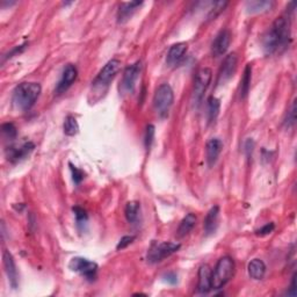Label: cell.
Instances as JSON below:
<instances>
[{
  "instance_id": "6da1fadb",
  "label": "cell",
  "mask_w": 297,
  "mask_h": 297,
  "mask_svg": "<svg viewBox=\"0 0 297 297\" xmlns=\"http://www.w3.org/2000/svg\"><path fill=\"white\" fill-rule=\"evenodd\" d=\"M291 30L290 20L288 16H280L275 19L273 24L262 36V49L266 55H273L282 49H286L290 43Z\"/></svg>"
},
{
  "instance_id": "7a4b0ae2",
  "label": "cell",
  "mask_w": 297,
  "mask_h": 297,
  "mask_svg": "<svg viewBox=\"0 0 297 297\" xmlns=\"http://www.w3.org/2000/svg\"><path fill=\"white\" fill-rule=\"evenodd\" d=\"M41 91H42L41 85L39 83H34V81H26V83L19 84L13 91L12 103L18 111H29L38 101Z\"/></svg>"
},
{
  "instance_id": "3957f363",
  "label": "cell",
  "mask_w": 297,
  "mask_h": 297,
  "mask_svg": "<svg viewBox=\"0 0 297 297\" xmlns=\"http://www.w3.org/2000/svg\"><path fill=\"white\" fill-rule=\"evenodd\" d=\"M235 273V261L231 257H223L217 261L211 272V288L221 289L230 281Z\"/></svg>"
},
{
  "instance_id": "277c9868",
  "label": "cell",
  "mask_w": 297,
  "mask_h": 297,
  "mask_svg": "<svg viewBox=\"0 0 297 297\" xmlns=\"http://www.w3.org/2000/svg\"><path fill=\"white\" fill-rule=\"evenodd\" d=\"M174 103V93L169 84H161L153 96V107L160 117H166Z\"/></svg>"
},
{
  "instance_id": "5b68a950",
  "label": "cell",
  "mask_w": 297,
  "mask_h": 297,
  "mask_svg": "<svg viewBox=\"0 0 297 297\" xmlns=\"http://www.w3.org/2000/svg\"><path fill=\"white\" fill-rule=\"evenodd\" d=\"M121 69V62L119 59L113 58L109 60V62L105 65V67L101 69V71L97 73L95 79L93 80L92 87L96 89V91H101V89H106L109 84L112 83L113 79L115 78L117 72L120 71Z\"/></svg>"
},
{
  "instance_id": "8992f818",
  "label": "cell",
  "mask_w": 297,
  "mask_h": 297,
  "mask_svg": "<svg viewBox=\"0 0 297 297\" xmlns=\"http://www.w3.org/2000/svg\"><path fill=\"white\" fill-rule=\"evenodd\" d=\"M181 245L179 243L172 242H161L153 243L148 251V261L150 263H158L162 260L171 257L180 250Z\"/></svg>"
},
{
  "instance_id": "52a82bcc",
  "label": "cell",
  "mask_w": 297,
  "mask_h": 297,
  "mask_svg": "<svg viewBox=\"0 0 297 297\" xmlns=\"http://www.w3.org/2000/svg\"><path fill=\"white\" fill-rule=\"evenodd\" d=\"M211 78H213V71L209 68H203L197 71L193 87V104L195 107H199L201 105L205 93L210 85Z\"/></svg>"
},
{
  "instance_id": "ba28073f",
  "label": "cell",
  "mask_w": 297,
  "mask_h": 297,
  "mask_svg": "<svg viewBox=\"0 0 297 297\" xmlns=\"http://www.w3.org/2000/svg\"><path fill=\"white\" fill-rule=\"evenodd\" d=\"M69 268L75 273H78L88 281H94L97 274V263L91 261L86 258L76 257L72 258L71 261L69 262Z\"/></svg>"
},
{
  "instance_id": "9c48e42d",
  "label": "cell",
  "mask_w": 297,
  "mask_h": 297,
  "mask_svg": "<svg viewBox=\"0 0 297 297\" xmlns=\"http://www.w3.org/2000/svg\"><path fill=\"white\" fill-rule=\"evenodd\" d=\"M142 71V63L141 60L129 65L128 68H125L123 72V77H122L121 81V89L124 93H133L135 91L136 83L138 80V77L141 75Z\"/></svg>"
},
{
  "instance_id": "30bf717a",
  "label": "cell",
  "mask_w": 297,
  "mask_h": 297,
  "mask_svg": "<svg viewBox=\"0 0 297 297\" xmlns=\"http://www.w3.org/2000/svg\"><path fill=\"white\" fill-rule=\"evenodd\" d=\"M34 149L35 144L32 142H24L21 145H11L6 149V158L10 162L16 164L29 157Z\"/></svg>"
},
{
  "instance_id": "8fae6325",
  "label": "cell",
  "mask_w": 297,
  "mask_h": 297,
  "mask_svg": "<svg viewBox=\"0 0 297 297\" xmlns=\"http://www.w3.org/2000/svg\"><path fill=\"white\" fill-rule=\"evenodd\" d=\"M237 65H238L237 54L233 52V54H229L227 56H225V58L222 63V67L218 71L217 84L223 85L233 78L236 71H237Z\"/></svg>"
},
{
  "instance_id": "7c38bea8",
  "label": "cell",
  "mask_w": 297,
  "mask_h": 297,
  "mask_svg": "<svg viewBox=\"0 0 297 297\" xmlns=\"http://www.w3.org/2000/svg\"><path fill=\"white\" fill-rule=\"evenodd\" d=\"M77 76H78V70H77V68L73 64H68L67 67L64 68L59 81L56 85L55 88L56 94L60 95L67 92L68 89L72 86V84L76 81Z\"/></svg>"
},
{
  "instance_id": "4fadbf2b",
  "label": "cell",
  "mask_w": 297,
  "mask_h": 297,
  "mask_svg": "<svg viewBox=\"0 0 297 297\" xmlns=\"http://www.w3.org/2000/svg\"><path fill=\"white\" fill-rule=\"evenodd\" d=\"M231 43V32L227 29H223L218 32L216 38L211 43V54L214 57H221L226 54Z\"/></svg>"
},
{
  "instance_id": "5bb4252c",
  "label": "cell",
  "mask_w": 297,
  "mask_h": 297,
  "mask_svg": "<svg viewBox=\"0 0 297 297\" xmlns=\"http://www.w3.org/2000/svg\"><path fill=\"white\" fill-rule=\"evenodd\" d=\"M3 265L5 268V273L8 278V282H10L11 287L13 289H16L19 286V275L18 270H16L15 261L13 255L10 253V251L4 250L3 251Z\"/></svg>"
},
{
  "instance_id": "9a60e30c",
  "label": "cell",
  "mask_w": 297,
  "mask_h": 297,
  "mask_svg": "<svg viewBox=\"0 0 297 297\" xmlns=\"http://www.w3.org/2000/svg\"><path fill=\"white\" fill-rule=\"evenodd\" d=\"M223 150V142L219 138H211L206 145V158L209 168L216 164L219 154Z\"/></svg>"
},
{
  "instance_id": "2e32d148",
  "label": "cell",
  "mask_w": 297,
  "mask_h": 297,
  "mask_svg": "<svg viewBox=\"0 0 297 297\" xmlns=\"http://www.w3.org/2000/svg\"><path fill=\"white\" fill-rule=\"evenodd\" d=\"M187 49H188V46L185 42H179L173 44L172 47L170 48V50L168 52V56H166V63L170 67H176L179 63L181 62V59L184 58V56L186 55Z\"/></svg>"
},
{
  "instance_id": "e0dca14e",
  "label": "cell",
  "mask_w": 297,
  "mask_h": 297,
  "mask_svg": "<svg viewBox=\"0 0 297 297\" xmlns=\"http://www.w3.org/2000/svg\"><path fill=\"white\" fill-rule=\"evenodd\" d=\"M197 290L201 294H208V292L213 289L211 288V270L209 265H202L199 268L197 273Z\"/></svg>"
},
{
  "instance_id": "ac0fdd59",
  "label": "cell",
  "mask_w": 297,
  "mask_h": 297,
  "mask_svg": "<svg viewBox=\"0 0 297 297\" xmlns=\"http://www.w3.org/2000/svg\"><path fill=\"white\" fill-rule=\"evenodd\" d=\"M218 217H219V207L215 206L211 208L206 215L205 222H203V230L207 236L214 235L216 233L218 226Z\"/></svg>"
},
{
  "instance_id": "d6986e66",
  "label": "cell",
  "mask_w": 297,
  "mask_h": 297,
  "mask_svg": "<svg viewBox=\"0 0 297 297\" xmlns=\"http://www.w3.org/2000/svg\"><path fill=\"white\" fill-rule=\"evenodd\" d=\"M143 5V2H129V3H122L119 11H117V22L124 23L131 18L134 13L137 11L138 7Z\"/></svg>"
},
{
  "instance_id": "ffe728a7",
  "label": "cell",
  "mask_w": 297,
  "mask_h": 297,
  "mask_svg": "<svg viewBox=\"0 0 297 297\" xmlns=\"http://www.w3.org/2000/svg\"><path fill=\"white\" fill-rule=\"evenodd\" d=\"M274 7L273 2L268 0H251L246 3V11L249 14H259L271 11Z\"/></svg>"
},
{
  "instance_id": "44dd1931",
  "label": "cell",
  "mask_w": 297,
  "mask_h": 297,
  "mask_svg": "<svg viewBox=\"0 0 297 297\" xmlns=\"http://www.w3.org/2000/svg\"><path fill=\"white\" fill-rule=\"evenodd\" d=\"M196 215L195 214H187L186 216L182 218V221L180 222V224L178 226V230H177V236L179 238H182L185 237V236L188 235L190 231L194 229L195 224H196Z\"/></svg>"
},
{
  "instance_id": "7402d4cb",
  "label": "cell",
  "mask_w": 297,
  "mask_h": 297,
  "mask_svg": "<svg viewBox=\"0 0 297 297\" xmlns=\"http://www.w3.org/2000/svg\"><path fill=\"white\" fill-rule=\"evenodd\" d=\"M249 275L253 280H261L266 274V265L261 259H253L247 266Z\"/></svg>"
},
{
  "instance_id": "603a6c76",
  "label": "cell",
  "mask_w": 297,
  "mask_h": 297,
  "mask_svg": "<svg viewBox=\"0 0 297 297\" xmlns=\"http://www.w3.org/2000/svg\"><path fill=\"white\" fill-rule=\"evenodd\" d=\"M221 111V101L215 96H209L207 101V116H208L209 123H214L217 120Z\"/></svg>"
},
{
  "instance_id": "cb8c5ba5",
  "label": "cell",
  "mask_w": 297,
  "mask_h": 297,
  "mask_svg": "<svg viewBox=\"0 0 297 297\" xmlns=\"http://www.w3.org/2000/svg\"><path fill=\"white\" fill-rule=\"evenodd\" d=\"M125 218L129 223L131 224H135V223L138 222L141 216V205L137 201H130L127 203L125 206Z\"/></svg>"
},
{
  "instance_id": "d4e9b609",
  "label": "cell",
  "mask_w": 297,
  "mask_h": 297,
  "mask_svg": "<svg viewBox=\"0 0 297 297\" xmlns=\"http://www.w3.org/2000/svg\"><path fill=\"white\" fill-rule=\"evenodd\" d=\"M251 80H252V67L250 64L246 65L245 70H244L243 78L241 80V97L245 99L246 95L249 94L250 87H251Z\"/></svg>"
},
{
  "instance_id": "484cf974",
  "label": "cell",
  "mask_w": 297,
  "mask_h": 297,
  "mask_svg": "<svg viewBox=\"0 0 297 297\" xmlns=\"http://www.w3.org/2000/svg\"><path fill=\"white\" fill-rule=\"evenodd\" d=\"M64 134L67 136H76L79 131V124L77 122V119L72 115H68L65 117L64 124H63Z\"/></svg>"
},
{
  "instance_id": "4316f807",
  "label": "cell",
  "mask_w": 297,
  "mask_h": 297,
  "mask_svg": "<svg viewBox=\"0 0 297 297\" xmlns=\"http://www.w3.org/2000/svg\"><path fill=\"white\" fill-rule=\"evenodd\" d=\"M2 133L3 136L10 141L15 140L16 136H18V130H16L13 123H4L2 125Z\"/></svg>"
},
{
  "instance_id": "83f0119b",
  "label": "cell",
  "mask_w": 297,
  "mask_h": 297,
  "mask_svg": "<svg viewBox=\"0 0 297 297\" xmlns=\"http://www.w3.org/2000/svg\"><path fill=\"white\" fill-rule=\"evenodd\" d=\"M229 5V3L227 2H217V3H214L213 7H211V10L208 14V20H215L216 16H218L219 14L222 13L223 11L225 10V7Z\"/></svg>"
},
{
  "instance_id": "f1b7e54d",
  "label": "cell",
  "mask_w": 297,
  "mask_h": 297,
  "mask_svg": "<svg viewBox=\"0 0 297 297\" xmlns=\"http://www.w3.org/2000/svg\"><path fill=\"white\" fill-rule=\"evenodd\" d=\"M154 133H156V128H154V125L149 124L148 127H146L145 136H144V144H145V148H146V150H148V151L150 149H151V145L153 143Z\"/></svg>"
},
{
  "instance_id": "f546056e",
  "label": "cell",
  "mask_w": 297,
  "mask_h": 297,
  "mask_svg": "<svg viewBox=\"0 0 297 297\" xmlns=\"http://www.w3.org/2000/svg\"><path fill=\"white\" fill-rule=\"evenodd\" d=\"M73 213H75V216L77 219V224L78 225H83L85 223L87 222L88 216L86 214V211H85L83 208H80V207H73Z\"/></svg>"
},
{
  "instance_id": "4dcf8cb0",
  "label": "cell",
  "mask_w": 297,
  "mask_h": 297,
  "mask_svg": "<svg viewBox=\"0 0 297 297\" xmlns=\"http://www.w3.org/2000/svg\"><path fill=\"white\" fill-rule=\"evenodd\" d=\"M295 121H296V105H295V101H294V103H292V105H291L290 111L288 112V114H287L286 120H284V125H286L287 128H290L295 124Z\"/></svg>"
},
{
  "instance_id": "1f68e13d",
  "label": "cell",
  "mask_w": 297,
  "mask_h": 297,
  "mask_svg": "<svg viewBox=\"0 0 297 297\" xmlns=\"http://www.w3.org/2000/svg\"><path fill=\"white\" fill-rule=\"evenodd\" d=\"M70 170H71V172H72L73 182H75L76 185H79L80 182L84 180L85 173L81 170H79L78 168H76V166L73 165V164H71V162H70Z\"/></svg>"
},
{
  "instance_id": "d6a6232c",
  "label": "cell",
  "mask_w": 297,
  "mask_h": 297,
  "mask_svg": "<svg viewBox=\"0 0 297 297\" xmlns=\"http://www.w3.org/2000/svg\"><path fill=\"white\" fill-rule=\"evenodd\" d=\"M274 229H275L274 223H268V224L263 225L262 227H260V229L255 231V235H257L258 237H263V236H267L273 233Z\"/></svg>"
},
{
  "instance_id": "836d02e7",
  "label": "cell",
  "mask_w": 297,
  "mask_h": 297,
  "mask_svg": "<svg viewBox=\"0 0 297 297\" xmlns=\"http://www.w3.org/2000/svg\"><path fill=\"white\" fill-rule=\"evenodd\" d=\"M136 237L135 236H124V237L121 238V241L117 244L116 249L117 250H123V249H127V247L130 245V244H133L134 241H135Z\"/></svg>"
},
{
  "instance_id": "e575fe53",
  "label": "cell",
  "mask_w": 297,
  "mask_h": 297,
  "mask_svg": "<svg viewBox=\"0 0 297 297\" xmlns=\"http://www.w3.org/2000/svg\"><path fill=\"white\" fill-rule=\"evenodd\" d=\"M27 46H28V43H24V44H21V46H18V47H15L14 49H12V50L8 52L7 55H5L3 57V62H4V60L8 59V58H12V57H14L16 55L22 54V52L24 51V49L27 48Z\"/></svg>"
},
{
  "instance_id": "d590c367",
  "label": "cell",
  "mask_w": 297,
  "mask_h": 297,
  "mask_svg": "<svg viewBox=\"0 0 297 297\" xmlns=\"http://www.w3.org/2000/svg\"><path fill=\"white\" fill-rule=\"evenodd\" d=\"M165 281L170 284H177L178 283V275L173 272H170V273L164 275Z\"/></svg>"
},
{
  "instance_id": "8d00e7d4",
  "label": "cell",
  "mask_w": 297,
  "mask_h": 297,
  "mask_svg": "<svg viewBox=\"0 0 297 297\" xmlns=\"http://www.w3.org/2000/svg\"><path fill=\"white\" fill-rule=\"evenodd\" d=\"M253 149H254V142L252 140H247L246 143H245V152H246L247 158L252 157V152H253Z\"/></svg>"
},
{
  "instance_id": "74e56055",
  "label": "cell",
  "mask_w": 297,
  "mask_h": 297,
  "mask_svg": "<svg viewBox=\"0 0 297 297\" xmlns=\"http://www.w3.org/2000/svg\"><path fill=\"white\" fill-rule=\"evenodd\" d=\"M288 295L290 296H296L297 291H296V274H294L291 280V284H290V290L288 291Z\"/></svg>"
},
{
  "instance_id": "f35d334b",
  "label": "cell",
  "mask_w": 297,
  "mask_h": 297,
  "mask_svg": "<svg viewBox=\"0 0 297 297\" xmlns=\"http://www.w3.org/2000/svg\"><path fill=\"white\" fill-rule=\"evenodd\" d=\"M13 207H14V208H15L16 210H22V209L24 208V205H22V203H20V206H19V207H18V206H15V205H14Z\"/></svg>"
}]
</instances>
